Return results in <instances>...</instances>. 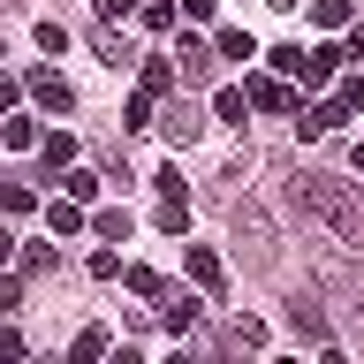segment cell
Returning <instances> with one entry per match:
<instances>
[{"label":"cell","instance_id":"2e32d148","mask_svg":"<svg viewBox=\"0 0 364 364\" xmlns=\"http://www.w3.org/2000/svg\"><path fill=\"white\" fill-rule=\"evenodd\" d=\"M38 152H46V159H53V167H61V175H68V167H76V136H68V129H53V136H46V144H38Z\"/></svg>","mask_w":364,"mask_h":364},{"label":"cell","instance_id":"9c48e42d","mask_svg":"<svg viewBox=\"0 0 364 364\" xmlns=\"http://www.w3.org/2000/svg\"><path fill=\"white\" fill-rule=\"evenodd\" d=\"M159 326H167V334H190V326H198V296H175V304H167V311H159Z\"/></svg>","mask_w":364,"mask_h":364},{"label":"cell","instance_id":"7c38bea8","mask_svg":"<svg viewBox=\"0 0 364 364\" xmlns=\"http://www.w3.org/2000/svg\"><path fill=\"white\" fill-rule=\"evenodd\" d=\"M213 53H220V61H258V38H250V31H220Z\"/></svg>","mask_w":364,"mask_h":364},{"label":"cell","instance_id":"52a82bcc","mask_svg":"<svg viewBox=\"0 0 364 364\" xmlns=\"http://www.w3.org/2000/svg\"><path fill=\"white\" fill-rule=\"evenodd\" d=\"M341 61H349L341 46H311V53H304V76H296V84H326V76H334Z\"/></svg>","mask_w":364,"mask_h":364},{"label":"cell","instance_id":"3957f363","mask_svg":"<svg viewBox=\"0 0 364 364\" xmlns=\"http://www.w3.org/2000/svg\"><path fill=\"white\" fill-rule=\"evenodd\" d=\"M289 326L311 341V349H326V357H334V326H326V311H318L311 296H296V304H289Z\"/></svg>","mask_w":364,"mask_h":364},{"label":"cell","instance_id":"277c9868","mask_svg":"<svg viewBox=\"0 0 364 364\" xmlns=\"http://www.w3.org/2000/svg\"><path fill=\"white\" fill-rule=\"evenodd\" d=\"M23 91H31V99H38L46 114H68V107H76V91H68V76H53V68H31V76H23Z\"/></svg>","mask_w":364,"mask_h":364},{"label":"cell","instance_id":"d4e9b609","mask_svg":"<svg viewBox=\"0 0 364 364\" xmlns=\"http://www.w3.org/2000/svg\"><path fill=\"white\" fill-rule=\"evenodd\" d=\"M159 228H167V235H182V228H190V205L167 198V205H159Z\"/></svg>","mask_w":364,"mask_h":364},{"label":"cell","instance_id":"e0dca14e","mask_svg":"<svg viewBox=\"0 0 364 364\" xmlns=\"http://www.w3.org/2000/svg\"><path fill=\"white\" fill-rule=\"evenodd\" d=\"M266 61H273V76H289V84H296V76H304V46H273Z\"/></svg>","mask_w":364,"mask_h":364},{"label":"cell","instance_id":"f546056e","mask_svg":"<svg viewBox=\"0 0 364 364\" xmlns=\"http://www.w3.org/2000/svg\"><path fill=\"white\" fill-rule=\"evenodd\" d=\"M99 16H107V23H122V16H144V0H99Z\"/></svg>","mask_w":364,"mask_h":364},{"label":"cell","instance_id":"cb8c5ba5","mask_svg":"<svg viewBox=\"0 0 364 364\" xmlns=\"http://www.w3.org/2000/svg\"><path fill=\"white\" fill-rule=\"evenodd\" d=\"M235 341H243V349H266V318L243 311V318H235Z\"/></svg>","mask_w":364,"mask_h":364},{"label":"cell","instance_id":"7402d4cb","mask_svg":"<svg viewBox=\"0 0 364 364\" xmlns=\"http://www.w3.org/2000/svg\"><path fill=\"white\" fill-rule=\"evenodd\" d=\"M91 228H99L107 243H122V235H129V213H122V205H107V213H99V220H91Z\"/></svg>","mask_w":364,"mask_h":364},{"label":"cell","instance_id":"ac0fdd59","mask_svg":"<svg viewBox=\"0 0 364 364\" xmlns=\"http://www.w3.org/2000/svg\"><path fill=\"white\" fill-rule=\"evenodd\" d=\"M68 357H76V364H91V357H107V326H84V334H76V349H68Z\"/></svg>","mask_w":364,"mask_h":364},{"label":"cell","instance_id":"484cf974","mask_svg":"<svg viewBox=\"0 0 364 364\" xmlns=\"http://www.w3.org/2000/svg\"><path fill=\"white\" fill-rule=\"evenodd\" d=\"M122 281H129L136 296H159V273H152V266H122Z\"/></svg>","mask_w":364,"mask_h":364},{"label":"cell","instance_id":"1f68e13d","mask_svg":"<svg viewBox=\"0 0 364 364\" xmlns=\"http://www.w3.org/2000/svg\"><path fill=\"white\" fill-rule=\"evenodd\" d=\"M341 53H357V61H364V23H349V46H341Z\"/></svg>","mask_w":364,"mask_h":364},{"label":"cell","instance_id":"6da1fadb","mask_svg":"<svg viewBox=\"0 0 364 364\" xmlns=\"http://www.w3.org/2000/svg\"><path fill=\"white\" fill-rule=\"evenodd\" d=\"M296 205H304L311 220H326L341 243H364V205L349 198V182H334V175H304V182H296Z\"/></svg>","mask_w":364,"mask_h":364},{"label":"cell","instance_id":"44dd1931","mask_svg":"<svg viewBox=\"0 0 364 364\" xmlns=\"http://www.w3.org/2000/svg\"><path fill=\"white\" fill-rule=\"evenodd\" d=\"M136 23H144V31H175V0H144Z\"/></svg>","mask_w":364,"mask_h":364},{"label":"cell","instance_id":"8992f818","mask_svg":"<svg viewBox=\"0 0 364 364\" xmlns=\"http://www.w3.org/2000/svg\"><path fill=\"white\" fill-rule=\"evenodd\" d=\"M182 266H190V281H198L205 296H220V289H228V273H220V258H213V250H205V243H190V250H182Z\"/></svg>","mask_w":364,"mask_h":364},{"label":"cell","instance_id":"5b68a950","mask_svg":"<svg viewBox=\"0 0 364 364\" xmlns=\"http://www.w3.org/2000/svg\"><path fill=\"white\" fill-rule=\"evenodd\" d=\"M341 122H349V107H341V99H318V107H304V114H296V136H304V144H318V136H326V129H341Z\"/></svg>","mask_w":364,"mask_h":364},{"label":"cell","instance_id":"f1b7e54d","mask_svg":"<svg viewBox=\"0 0 364 364\" xmlns=\"http://www.w3.org/2000/svg\"><path fill=\"white\" fill-rule=\"evenodd\" d=\"M334 99H341L349 114H364V76H341V91H334Z\"/></svg>","mask_w":364,"mask_h":364},{"label":"cell","instance_id":"d6986e66","mask_svg":"<svg viewBox=\"0 0 364 364\" xmlns=\"http://www.w3.org/2000/svg\"><path fill=\"white\" fill-rule=\"evenodd\" d=\"M311 16L326 23V31H349V23H357V16H349V0H311Z\"/></svg>","mask_w":364,"mask_h":364},{"label":"cell","instance_id":"d6a6232c","mask_svg":"<svg viewBox=\"0 0 364 364\" xmlns=\"http://www.w3.org/2000/svg\"><path fill=\"white\" fill-rule=\"evenodd\" d=\"M357 175H364V144H357Z\"/></svg>","mask_w":364,"mask_h":364},{"label":"cell","instance_id":"7a4b0ae2","mask_svg":"<svg viewBox=\"0 0 364 364\" xmlns=\"http://www.w3.org/2000/svg\"><path fill=\"white\" fill-rule=\"evenodd\" d=\"M250 107H258V114H304V99H296V91H289V76H250Z\"/></svg>","mask_w":364,"mask_h":364},{"label":"cell","instance_id":"83f0119b","mask_svg":"<svg viewBox=\"0 0 364 364\" xmlns=\"http://www.w3.org/2000/svg\"><path fill=\"white\" fill-rule=\"evenodd\" d=\"M0 205H8V213H16V220H23V213H31V205H38V198H31L23 182H8V190H0Z\"/></svg>","mask_w":364,"mask_h":364},{"label":"cell","instance_id":"30bf717a","mask_svg":"<svg viewBox=\"0 0 364 364\" xmlns=\"http://www.w3.org/2000/svg\"><path fill=\"white\" fill-rule=\"evenodd\" d=\"M159 129H167V144H175V152H182V144H198V129H205V122H198V114H190V107H175V114H167V122H159Z\"/></svg>","mask_w":364,"mask_h":364},{"label":"cell","instance_id":"5bb4252c","mask_svg":"<svg viewBox=\"0 0 364 364\" xmlns=\"http://www.w3.org/2000/svg\"><path fill=\"white\" fill-rule=\"evenodd\" d=\"M152 99H159V91L136 84V91H129V107H122V129H152Z\"/></svg>","mask_w":364,"mask_h":364},{"label":"cell","instance_id":"ffe728a7","mask_svg":"<svg viewBox=\"0 0 364 364\" xmlns=\"http://www.w3.org/2000/svg\"><path fill=\"white\" fill-rule=\"evenodd\" d=\"M144 91L167 99V91H175V61H159V53H152V61H144Z\"/></svg>","mask_w":364,"mask_h":364},{"label":"cell","instance_id":"8fae6325","mask_svg":"<svg viewBox=\"0 0 364 364\" xmlns=\"http://www.w3.org/2000/svg\"><path fill=\"white\" fill-rule=\"evenodd\" d=\"M46 228H53V235H76V228H84V205H76V198H53V205H46Z\"/></svg>","mask_w":364,"mask_h":364},{"label":"cell","instance_id":"4316f807","mask_svg":"<svg viewBox=\"0 0 364 364\" xmlns=\"http://www.w3.org/2000/svg\"><path fill=\"white\" fill-rule=\"evenodd\" d=\"M122 273V250H91V281H114Z\"/></svg>","mask_w":364,"mask_h":364},{"label":"cell","instance_id":"9a60e30c","mask_svg":"<svg viewBox=\"0 0 364 364\" xmlns=\"http://www.w3.org/2000/svg\"><path fill=\"white\" fill-rule=\"evenodd\" d=\"M61 198L91 205V198H99V175H91V167H68V175H61Z\"/></svg>","mask_w":364,"mask_h":364},{"label":"cell","instance_id":"603a6c76","mask_svg":"<svg viewBox=\"0 0 364 364\" xmlns=\"http://www.w3.org/2000/svg\"><path fill=\"white\" fill-rule=\"evenodd\" d=\"M205 68H213V53H205V46H190V38H182V76H190V84H198Z\"/></svg>","mask_w":364,"mask_h":364},{"label":"cell","instance_id":"ba28073f","mask_svg":"<svg viewBox=\"0 0 364 364\" xmlns=\"http://www.w3.org/2000/svg\"><path fill=\"white\" fill-rule=\"evenodd\" d=\"M0 144H8V152H31V144H46V136H38L31 114H8V122H0Z\"/></svg>","mask_w":364,"mask_h":364},{"label":"cell","instance_id":"4fadbf2b","mask_svg":"<svg viewBox=\"0 0 364 364\" xmlns=\"http://www.w3.org/2000/svg\"><path fill=\"white\" fill-rule=\"evenodd\" d=\"M213 114H220V122H235V129H243V114H250V91H243V84L213 91Z\"/></svg>","mask_w":364,"mask_h":364},{"label":"cell","instance_id":"4dcf8cb0","mask_svg":"<svg viewBox=\"0 0 364 364\" xmlns=\"http://www.w3.org/2000/svg\"><path fill=\"white\" fill-rule=\"evenodd\" d=\"M213 8H220V0H182V16H190V23H205Z\"/></svg>","mask_w":364,"mask_h":364}]
</instances>
